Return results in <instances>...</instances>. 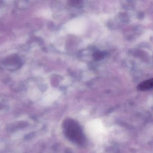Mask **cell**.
<instances>
[{
	"mask_svg": "<svg viewBox=\"0 0 153 153\" xmlns=\"http://www.w3.org/2000/svg\"><path fill=\"white\" fill-rule=\"evenodd\" d=\"M24 134L22 131H18L13 134L12 136V139L16 140L21 138L23 137Z\"/></svg>",
	"mask_w": 153,
	"mask_h": 153,
	"instance_id": "cell-3",
	"label": "cell"
},
{
	"mask_svg": "<svg viewBox=\"0 0 153 153\" xmlns=\"http://www.w3.org/2000/svg\"><path fill=\"white\" fill-rule=\"evenodd\" d=\"M64 130L69 140L76 145H83L86 138L80 124L74 119L68 118L64 122Z\"/></svg>",
	"mask_w": 153,
	"mask_h": 153,
	"instance_id": "cell-1",
	"label": "cell"
},
{
	"mask_svg": "<svg viewBox=\"0 0 153 153\" xmlns=\"http://www.w3.org/2000/svg\"><path fill=\"white\" fill-rule=\"evenodd\" d=\"M153 79L146 80L141 82L140 84L138 85L137 88L139 90L141 91H145V90H149L153 87Z\"/></svg>",
	"mask_w": 153,
	"mask_h": 153,
	"instance_id": "cell-2",
	"label": "cell"
}]
</instances>
